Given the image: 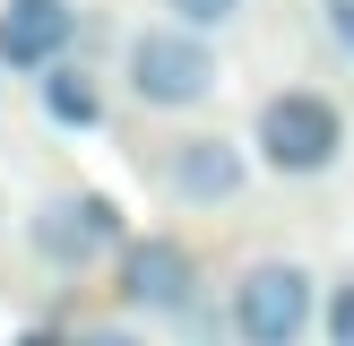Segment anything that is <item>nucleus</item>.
Instances as JSON below:
<instances>
[{
	"mask_svg": "<svg viewBox=\"0 0 354 346\" xmlns=\"http://www.w3.org/2000/svg\"><path fill=\"white\" fill-rule=\"evenodd\" d=\"M216 44H207L199 26H173V17H156V26H138L130 44H121V95L138 104V113H199L207 95H216Z\"/></svg>",
	"mask_w": 354,
	"mask_h": 346,
	"instance_id": "obj_3",
	"label": "nucleus"
},
{
	"mask_svg": "<svg viewBox=\"0 0 354 346\" xmlns=\"http://www.w3.org/2000/svg\"><path fill=\"white\" fill-rule=\"evenodd\" d=\"M130 234V217H121L113 190H52V199L26 208V260L52 277H86L113 260V242Z\"/></svg>",
	"mask_w": 354,
	"mask_h": 346,
	"instance_id": "obj_4",
	"label": "nucleus"
},
{
	"mask_svg": "<svg viewBox=\"0 0 354 346\" xmlns=\"http://www.w3.org/2000/svg\"><path fill=\"white\" fill-rule=\"evenodd\" d=\"M156 9H165L173 26H199V35H225V26H234L242 9H251V0H156Z\"/></svg>",
	"mask_w": 354,
	"mask_h": 346,
	"instance_id": "obj_10",
	"label": "nucleus"
},
{
	"mask_svg": "<svg viewBox=\"0 0 354 346\" xmlns=\"http://www.w3.org/2000/svg\"><path fill=\"white\" fill-rule=\"evenodd\" d=\"M216 311H225V346H311V329H320V277L303 260H286V251L242 260Z\"/></svg>",
	"mask_w": 354,
	"mask_h": 346,
	"instance_id": "obj_2",
	"label": "nucleus"
},
{
	"mask_svg": "<svg viewBox=\"0 0 354 346\" xmlns=\"http://www.w3.org/2000/svg\"><path fill=\"white\" fill-rule=\"evenodd\" d=\"M35 113H44L52 130H104L113 95H104V78L78 61V52H61V61H44V69H35Z\"/></svg>",
	"mask_w": 354,
	"mask_h": 346,
	"instance_id": "obj_8",
	"label": "nucleus"
},
{
	"mask_svg": "<svg viewBox=\"0 0 354 346\" xmlns=\"http://www.w3.org/2000/svg\"><path fill=\"white\" fill-rule=\"evenodd\" d=\"M156 190H165L173 208H234L242 190H251V147L225 130H182L156 147Z\"/></svg>",
	"mask_w": 354,
	"mask_h": 346,
	"instance_id": "obj_5",
	"label": "nucleus"
},
{
	"mask_svg": "<svg viewBox=\"0 0 354 346\" xmlns=\"http://www.w3.org/2000/svg\"><path fill=\"white\" fill-rule=\"evenodd\" d=\"M17 346H69L61 329H17Z\"/></svg>",
	"mask_w": 354,
	"mask_h": 346,
	"instance_id": "obj_13",
	"label": "nucleus"
},
{
	"mask_svg": "<svg viewBox=\"0 0 354 346\" xmlns=\"http://www.w3.org/2000/svg\"><path fill=\"white\" fill-rule=\"evenodd\" d=\"M354 147V121L328 86H277L251 113V165L277 182H328Z\"/></svg>",
	"mask_w": 354,
	"mask_h": 346,
	"instance_id": "obj_1",
	"label": "nucleus"
},
{
	"mask_svg": "<svg viewBox=\"0 0 354 346\" xmlns=\"http://www.w3.org/2000/svg\"><path fill=\"white\" fill-rule=\"evenodd\" d=\"M78 44H86L78 0H0V78H35Z\"/></svg>",
	"mask_w": 354,
	"mask_h": 346,
	"instance_id": "obj_7",
	"label": "nucleus"
},
{
	"mask_svg": "<svg viewBox=\"0 0 354 346\" xmlns=\"http://www.w3.org/2000/svg\"><path fill=\"white\" fill-rule=\"evenodd\" d=\"M320 346H354V268L320 286Z\"/></svg>",
	"mask_w": 354,
	"mask_h": 346,
	"instance_id": "obj_9",
	"label": "nucleus"
},
{
	"mask_svg": "<svg viewBox=\"0 0 354 346\" xmlns=\"http://www.w3.org/2000/svg\"><path fill=\"white\" fill-rule=\"evenodd\" d=\"M69 346H156L147 329H130V320H104V329H78Z\"/></svg>",
	"mask_w": 354,
	"mask_h": 346,
	"instance_id": "obj_12",
	"label": "nucleus"
},
{
	"mask_svg": "<svg viewBox=\"0 0 354 346\" xmlns=\"http://www.w3.org/2000/svg\"><path fill=\"white\" fill-rule=\"evenodd\" d=\"M320 35L337 44V61H354V0H320Z\"/></svg>",
	"mask_w": 354,
	"mask_h": 346,
	"instance_id": "obj_11",
	"label": "nucleus"
},
{
	"mask_svg": "<svg viewBox=\"0 0 354 346\" xmlns=\"http://www.w3.org/2000/svg\"><path fill=\"white\" fill-rule=\"evenodd\" d=\"M0 234H9V190H0Z\"/></svg>",
	"mask_w": 354,
	"mask_h": 346,
	"instance_id": "obj_14",
	"label": "nucleus"
},
{
	"mask_svg": "<svg viewBox=\"0 0 354 346\" xmlns=\"http://www.w3.org/2000/svg\"><path fill=\"white\" fill-rule=\"evenodd\" d=\"M113 294L138 320H173L190 294H207L199 286V251L182 234H121L113 242Z\"/></svg>",
	"mask_w": 354,
	"mask_h": 346,
	"instance_id": "obj_6",
	"label": "nucleus"
}]
</instances>
